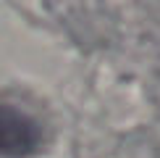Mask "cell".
I'll return each mask as SVG.
<instances>
[{
    "mask_svg": "<svg viewBox=\"0 0 160 158\" xmlns=\"http://www.w3.org/2000/svg\"><path fill=\"white\" fill-rule=\"evenodd\" d=\"M42 148V127L16 105L0 103V158H32Z\"/></svg>",
    "mask_w": 160,
    "mask_h": 158,
    "instance_id": "1",
    "label": "cell"
}]
</instances>
